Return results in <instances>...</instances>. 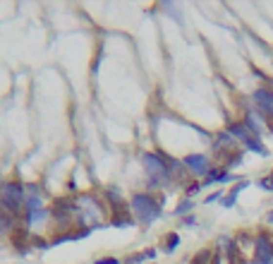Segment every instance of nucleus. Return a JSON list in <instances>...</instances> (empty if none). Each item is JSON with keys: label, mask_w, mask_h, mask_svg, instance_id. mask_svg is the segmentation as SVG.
Listing matches in <instances>:
<instances>
[{"label": "nucleus", "mask_w": 273, "mask_h": 264, "mask_svg": "<svg viewBox=\"0 0 273 264\" xmlns=\"http://www.w3.org/2000/svg\"><path fill=\"white\" fill-rule=\"evenodd\" d=\"M165 195H146V192H136L132 195V202H130V209H132V216H135L139 223H151L154 219L161 216V209H163Z\"/></svg>", "instance_id": "obj_1"}, {"label": "nucleus", "mask_w": 273, "mask_h": 264, "mask_svg": "<svg viewBox=\"0 0 273 264\" xmlns=\"http://www.w3.org/2000/svg\"><path fill=\"white\" fill-rule=\"evenodd\" d=\"M144 168H146V173H149V183L154 185V187H161L165 183H170L173 176H170V168H168V163H165L163 159V151H156V154H144Z\"/></svg>", "instance_id": "obj_2"}, {"label": "nucleus", "mask_w": 273, "mask_h": 264, "mask_svg": "<svg viewBox=\"0 0 273 264\" xmlns=\"http://www.w3.org/2000/svg\"><path fill=\"white\" fill-rule=\"evenodd\" d=\"M0 200L10 214H20V209L27 204V187L20 183H2L0 185Z\"/></svg>", "instance_id": "obj_3"}, {"label": "nucleus", "mask_w": 273, "mask_h": 264, "mask_svg": "<svg viewBox=\"0 0 273 264\" xmlns=\"http://www.w3.org/2000/svg\"><path fill=\"white\" fill-rule=\"evenodd\" d=\"M252 99H254V106L261 116L269 120V125L273 122V91L266 87H259L252 91Z\"/></svg>", "instance_id": "obj_4"}, {"label": "nucleus", "mask_w": 273, "mask_h": 264, "mask_svg": "<svg viewBox=\"0 0 273 264\" xmlns=\"http://www.w3.org/2000/svg\"><path fill=\"white\" fill-rule=\"evenodd\" d=\"M254 255L256 264H273V240L269 233H256L254 238Z\"/></svg>", "instance_id": "obj_5"}, {"label": "nucleus", "mask_w": 273, "mask_h": 264, "mask_svg": "<svg viewBox=\"0 0 273 264\" xmlns=\"http://www.w3.org/2000/svg\"><path fill=\"white\" fill-rule=\"evenodd\" d=\"M77 209H79V204H77V200L75 197H60V200H55L53 206H51V214H53V219H58V221H67L72 214H77Z\"/></svg>", "instance_id": "obj_6"}, {"label": "nucleus", "mask_w": 273, "mask_h": 264, "mask_svg": "<svg viewBox=\"0 0 273 264\" xmlns=\"http://www.w3.org/2000/svg\"><path fill=\"white\" fill-rule=\"evenodd\" d=\"M185 166L194 176H206L211 168V161L206 154H190V156H185Z\"/></svg>", "instance_id": "obj_7"}, {"label": "nucleus", "mask_w": 273, "mask_h": 264, "mask_svg": "<svg viewBox=\"0 0 273 264\" xmlns=\"http://www.w3.org/2000/svg\"><path fill=\"white\" fill-rule=\"evenodd\" d=\"M242 122H245V127L254 135V137H259V140H261V135H264V130H266V122H269V120L261 116L259 111H249Z\"/></svg>", "instance_id": "obj_8"}, {"label": "nucleus", "mask_w": 273, "mask_h": 264, "mask_svg": "<svg viewBox=\"0 0 273 264\" xmlns=\"http://www.w3.org/2000/svg\"><path fill=\"white\" fill-rule=\"evenodd\" d=\"M228 132L233 135V140H240V142H247L249 137H254V135L245 127V122H230V125H228Z\"/></svg>", "instance_id": "obj_9"}, {"label": "nucleus", "mask_w": 273, "mask_h": 264, "mask_svg": "<svg viewBox=\"0 0 273 264\" xmlns=\"http://www.w3.org/2000/svg\"><path fill=\"white\" fill-rule=\"evenodd\" d=\"M247 185H249L247 180H240V183H237V185H235V187H233V190H230V192H228L223 200H220V202H223V206H233V204H235V202H237V195H240V190H245Z\"/></svg>", "instance_id": "obj_10"}, {"label": "nucleus", "mask_w": 273, "mask_h": 264, "mask_svg": "<svg viewBox=\"0 0 273 264\" xmlns=\"http://www.w3.org/2000/svg\"><path fill=\"white\" fill-rule=\"evenodd\" d=\"M228 156H230V159H228V161H225V166H223V168H225V171H228V173H230V171H233V168H237V166H240V163H242V156H245V151H235V154H233V151H230V154H228Z\"/></svg>", "instance_id": "obj_11"}, {"label": "nucleus", "mask_w": 273, "mask_h": 264, "mask_svg": "<svg viewBox=\"0 0 273 264\" xmlns=\"http://www.w3.org/2000/svg\"><path fill=\"white\" fill-rule=\"evenodd\" d=\"M245 147L252 149V151H256V154H261V156H266V147L261 144V140H259V137H249V140L245 142Z\"/></svg>", "instance_id": "obj_12"}, {"label": "nucleus", "mask_w": 273, "mask_h": 264, "mask_svg": "<svg viewBox=\"0 0 273 264\" xmlns=\"http://www.w3.org/2000/svg\"><path fill=\"white\" fill-rule=\"evenodd\" d=\"M211 260H214V252H211V250H201V252L192 260V264H211Z\"/></svg>", "instance_id": "obj_13"}, {"label": "nucleus", "mask_w": 273, "mask_h": 264, "mask_svg": "<svg viewBox=\"0 0 273 264\" xmlns=\"http://www.w3.org/2000/svg\"><path fill=\"white\" fill-rule=\"evenodd\" d=\"M177 245H180V235L177 233H170L168 238H165V252H173Z\"/></svg>", "instance_id": "obj_14"}, {"label": "nucleus", "mask_w": 273, "mask_h": 264, "mask_svg": "<svg viewBox=\"0 0 273 264\" xmlns=\"http://www.w3.org/2000/svg\"><path fill=\"white\" fill-rule=\"evenodd\" d=\"M190 209H194V202H192V200H182L180 204L175 206V216H180V214H185V211H190Z\"/></svg>", "instance_id": "obj_15"}, {"label": "nucleus", "mask_w": 273, "mask_h": 264, "mask_svg": "<svg viewBox=\"0 0 273 264\" xmlns=\"http://www.w3.org/2000/svg\"><path fill=\"white\" fill-rule=\"evenodd\" d=\"M259 185H261L264 190H273V171H271V178H266V180H259Z\"/></svg>", "instance_id": "obj_16"}, {"label": "nucleus", "mask_w": 273, "mask_h": 264, "mask_svg": "<svg viewBox=\"0 0 273 264\" xmlns=\"http://www.w3.org/2000/svg\"><path fill=\"white\" fill-rule=\"evenodd\" d=\"M220 195H225V192H214V195H209V197H206L204 202H206V204H211V202H218V200H223Z\"/></svg>", "instance_id": "obj_17"}, {"label": "nucleus", "mask_w": 273, "mask_h": 264, "mask_svg": "<svg viewBox=\"0 0 273 264\" xmlns=\"http://www.w3.org/2000/svg\"><path fill=\"white\" fill-rule=\"evenodd\" d=\"M94 264H120L115 257H101V260H96Z\"/></svg>", "instance_id": "obj_18"}, {"label": "nucleus", "mask_w": 273, "mask_h": 264, "mask_svg": "<svg viewBox=\"0 0 273 264\" xmlns=\"http://www.w3.org/2000/svg\"><path fill=\"white\" fill-rule=\"evenodd\" d=\"M199 192V183H192L190 187H187V197H192V195H196Z\"/></svg>", "instance_id": "obj_19"}, {"label": "nucleus", "mask_w": 273, "mask_h": 264, "mask_svg": "<svg viewBox=\"0 0 273 264\" xmlns=\"http://www.w3.org/2000/svg\"><path fill=\"white\" fill-rule=\"evenodd\" d=\"M34 245H36V247H48L51 243H46V240H41V238H34Z\"/></svg>", "instance_id": "obj_20"}, {"label": "nucleus", "mask_w": 273, "mask_h": 264, "mask_svg": "<svg viewBox=\"0 0 273 264\" xmlns=\"http://www.w3.org/2000/svg\"><path fill=\"white\" fill-rule=\"evenodd\" d=\"M154 257H156V250H146L144 252V260H154Z\"/></svg>", "instance_id": "obj_21"}, {"label": "nucleus", "mask_w": 273, "mask_h": 264, "mask_svg": "<svg viewBox=\"0 0 273 264\" xmlns=\"http://www.w3.org/2000/svg\"><path fill=\"white\" fill-rule=\"evenodd\" d=\"M223 260H220V255H214V260H211V264H220Z\"/></svg>", "instance_id": "obj_22"}, {"label": "nucleus", "mask_w": 273, "mask_h": 264, "mask_svg": "<svg viewBox=\"0 0 273 264\" xmlns=\"http://www.w3.org/2000/svg\"><path fill=\"white\" fill-rule=\"evenodd\" d=\"M266 221H269V223H273V211L269 214V216H266Z\"/></svg>", "instance_id": "obj_23"}]
</instances>
